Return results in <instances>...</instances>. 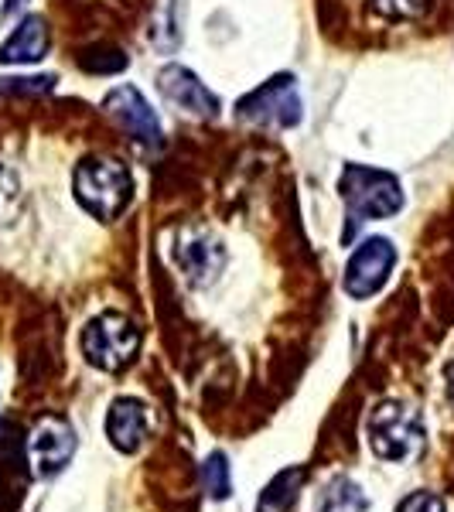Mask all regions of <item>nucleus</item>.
Instances as JSON below:
<instances>
[{"instance_id":"aec40b11","label":"nucleus","mask_w":454,"mask_h":512,"mask_svg":"<svg viewBox=\"0 0 454 512\" xmlns=\"http://www.w3.org/2000/svg\"><path fill=\"white\" fill-rule=\"evenodd\" d=\"M396 512H448V506H444V499L437 492H410L407 499L396 506Z\"/></svg>"},{"instance_id":"1a4fd4ad","label":"nucleus","mask_w":454,"mask_h":512,"mask_svg":"<svg viewBox=\"0 0 454 512\" xmlns=\"http://www.w3.org/2000/svg\"><path fill=\"white\" fill-rule=\"evenodd\" d=\"M158 89L171 106H178L188 117H198V120L219 117V96L212 93L192 69H185V65H175V62L164 65L158 72Z\"/></svg>"},{"instance_id":"20e7f679","label":"nucleus","mask_w":454,"mask_h":512,"mask_svg":"<svg viewBox=\"0 0 454 512\" xmlns=\"http://www.w3.org/2000/svg\"><path fill=\"white\" fill-rule=\"evenodd\" d=\"M140 342L144 335H140L137 321L120 311H103V315L89 318L79 338L82 355L99 373H123L137 359Z\"/></svg>"},{"instance_id":"dca6fc26","label":"nucleus","mask_w":454,"mask_h":512,"mask_svg":"<svg viewBox=\"0 0 454 512\" xmlns=\"http://www.w3.org/2000/svg\"><path fill=\"white\" fill-rule=\"evenodd\" d=\"M202 489L212 502H226L233 495V472H229L226 451H212L202 461Z\"/></svg>"},{"instance_id":"412c9836","label":"nucleus","mask_w":454,"mask_h":512,"mask_svg":"<svg viewBox=\"0 0 454 512\" xmlns=\"http://www.w3.org/2000/svg\"><path fill=\"white\" fill-rule=\"evenodd\" d=\"M24 4H28V0H4V18H7V21H11V18H14V14H18V11H21V7H24Z\"/></svg>"},{"instance_id":"a211bd4d","label":"nucleus","mask_w":454,"mask_h":512,"mask_svg":"<svg viewBox=\"0 0 454 512\" xmlns=\"http://www.w3.org/2000/svg\"><path fill=\"white\" fill-rule=\"evenodd\" d=\"M55 76H11L0 79V96H41L55 89Z\"/></svg>"},{"instance_id":"f3484780","label":"nucleus","mask_w":454,"mask_h":512,"mask_svg":"<svg viewBox=\"0 0 454 512\" xmlns=\"http://www.w3.org/2000/svg\"><path fill=\"white\" fill-rule=\"evenodd\" d=\"M79 65L93 76H117V72L127 69V55L110 45H93L79 55Z\"/></svg>"},{"instance_id":"4be33fe9","label":"nucleus","mask_w":454,"mask_h":512,"mask_svg":"<svg viewBox=\"0 0 454 512\" xmlns=\"http://www.w3.org/2000/svg\"><path fill=\"white\" fill-rule=\"evenodd\" d=\"M444 376H448V400L454 403V362L448 366V373H444Z\"/></svg>"},{"instance_id":"6e6552de","label":"nucleus","mask_w":454,"mask_h":512,"mask_svg":"<svg viewBox=\"0 0 454 512\" xmlns=\"http://www.w3.org/2000/svg\"><path fill=\"white\" fill-rule=\"evenodd\" d=\"M103 110L110 113V117L117 120L123 130H127L134 144H140L144 151H161V144H164L161 120H158L154 106L147 103L144 93H140L137 86L110 89L106 99H103Z\"/></svg>"},{"instance_id":"9d476101","label":"nucleus","mask_w":454,"mask_h":512,"mask_svg":"<svg viewBox=\"0 0 454 512\" xmlns=\"http://www.w3.org/2000/svg\"><path fill=\"white\" fill-rule=\"evenodd\" d=\"M175 263L188 284L205 287L222 274V267H226V250H222L219 239L209 233H185L175 246Z\"/></svg>"},{"instance_id":"f03ea898","label":"nucleus","mask_w":454,"mask_h":512,"mask_svg":"<svg viewBox=\"0 0 454 512\" xmlns=\"http://www.w3.org/2000/svg\"><path fill=\"white\" fill-rule=\"evenodd\" d=\"M338 195L356 222L393 219L407 205L400 178L393 171L369 168V164H345L338 175Z\"/></svg>"},{"instance_id":"6ab92c4d","label":"nucleus","mask_w":454,"mask_h":512,"mask_svg":"<svg viewBox=\"0 0 454 512\" xmlns=\"http://www.w3.org/2000/svg\"><path fill=\"white\" fill-rule=\"evenodd\" d=\"M369 4H373V11L383 14V18L407 21V18H420L431 0H369Z\"/></svg>"},{"instance_id":"ddd939ff","label":"nucleus","mask_w":454,"mask_h":512,"mask_svg":"<svg viewBox=\"0 0 454 512\" xmlns=\"http://www.w3.org/2000/svg\"><path fill=\"white\" fill-rule=\"evenodd\" d=\"M308 472L304 468H284L263 485L260 499H257V512H291L297 495H301V485Z\"/></svg>"},{"instance_id":"39448f33","label":"nucleus","mask_w":454,"mask_h":512,"mask_svg":"<svg viewBox=\"0 0 454 512\" xmlns=\"http://www.w3.org/2000/svg\"><path fill=\"white\" fill-rule=\"evenodd\" d=\"M236 117L257 127H274V130H291L304 117V103L297 93V79L280 72V76L267 79L253 93H246L236 103Z\"/></svg>"},{"instance_id":"0eeeda50","label":"nucleus","mask_w":454,"mask_h":512,"mask_svg":"<svg viewBox=\"0 0 454 512\" xmlns=\"http://www.w3.org/2000/svg\"><path fill=\"white\" fill-rule=\"evenodd\" d=\"M79 448L76 427L59 414H45L31 427L28 437V465L35 478H55L69 468L72 454Z\"/></svg>"},{"instance_id":"f257e3e1","label":"nucleus","mask_w":454,"mask_h":512,"mask_svg":"<svg viewBox=\"0 0 454 512\" xmlns=\"http://www.w3.org/2000/svg\"><path fill=\"white\" fill-rule=\"evenodd\" d=\"M72 192L93 219L113 222L127 212L130 198H134V175L123 161L93 154V158H82L76 164Z\"/></svg>"},{"instance_id":"2eb2a0df","label":"nucleus","mask_w":454,"mask_h":512,"mask_svg":"<svg viewBox=\"0 0 454 512\" xmlns=\"http://www.w3.org/2000/svg\"><path fill=\"white\" fill-rule=\"evenodd\" d=\"M181 38H185V0H161V7L154 11L151 41L161 52H175Z\"/></svg>"},{"instance_id":"423d86ee","label":"nucleus","mask_w":454,"mask_h":512,"mask_svg":"<svg viewBox=\"0 0 454 512\" xmlns=\"http://www.w3.org/2000/svg\"><path fill=\"white\" fill-rule=\"evenodd\" d=\"M396 267V246L386 236H369L352 250L349 263H345L342 287L352 301H366V297L379 294L386 287Z\"/></svg>"},{"instance_id":"7ed1b4c3","label":"nucleus","mask_w":454,"mask_h":512,"mask_svg":"<svg viewBox=\"0 0 454 512\" xmlns=\"http://www.w3.org/2000/svg\"><path fill=\"white\" fill-rule=\"evenodd\" d=\"M366 441L376 458L410 461L424 451L427 427L417 407L403 400H383L366 420Z\"/></svg>"},{"instance_id":"4468645a","label":"nucleus","mask_w":454,"mask_h":512,"mask_svg":"<svg viewBox=\"0 0 454 512\" xmlns=\"http://www.w3.org/2000/svg\"><path fill=\"white\" fill-rule=\"evenodd\" d=\"M366 509H369V495L362 492V485H356L345 475H335L318 492L315 502V512H366Z\"/></svg>"},{"instance_id":"f8f14e48","label":"nucleus","mask_w":454,"mask_h":512,"mask_svg":"<svg viewBox=\"0 0 454 512\" xmlns=\"http://www.w3.org/2000/svg\"><path fill=\"white\" fill-rule=\"evenodd\" d=\"M52 48V31L41 14H28L0 45V65H35Z\"/></svg>"},{"instance_id":"9b49d317","label":"nucleus","mask_w":454,"mask_h":512,"mask_svg":"<svg viewBox=\"0 0 454 512\" xmlns=\"http://www.w3.org/2000/svg\"><path fill=\"white\" fill-rule=\"evenodd\" d=\"M147 403L137 396H117L106 410V437L120 454H137L147 441Z\"/></svg>"}]
</instances>
